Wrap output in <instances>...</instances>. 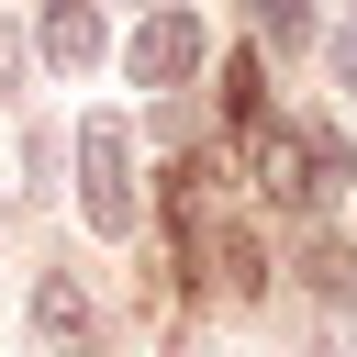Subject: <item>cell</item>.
Returning <instances> with one entry per match:
<instances>
[{
    "label": "cell",
    "mask_w": 357,
    "mask_h": 357,
    "mask_svg": "<svg viewBox=\"0 0 357 357\" xmlns=\"http://www.w3.org/2000/svg\"><path fill=\"white\" fill-rule=\"evenodd\" d=\"M335 178H346V145H335V134H290V123L257 134V190H268L279 212H312Z\"/></svg>",
    "instance_id": "1"
},
{
    "label": "cell",
    "mask_w": 357,
    "mask_h": 357,
    "mask_svg": "<svg viewBox=\"0 0 357 357\" xmlns=\"http://www.w3.org/2000/svg\"><path fill=\"white\" fill-rule=\"evenodd\" d=\"M134 134L123 123H78V212H89V234H134Z\"/></svg>",
    "instance_id": "2"
},
{
    "label": "cell",
    "mask_w": 357,
    "mask_h": 357,
    "mask_svg": "<svg viewBox=\"0 0 357 357\" xmlns=\"http://www.w3.org/2000/svg\"><path fill=\"white\" fill-rule=\"evenodd\" d=\"M190 67H201V22H190L178 0H167V11H156V22L134 33V89H178Z\"/></svg>",
    "instance_id": "3"
},
{
    "label": "cell",
    "mask_w": 357,
    "mask_h": 357,
    "mask_svg": "<svg viewBox=\"0 0 357 357\" xmlns=\"http://www.w3.org/2000/svg\"><path fill=\"white\" fill-rule=\"evenodd\" d=\"M33 45H45V67H67V78L100 67V0H45V33H33Z\"/></svg>",
    "instance_id": "4"
},
{
    "label": "cell",
    "mask_w": 357,
    "mask_h": 357,
    "mask_svg": "<svg viewBox=\"0 0 357 357\" xmlns=\"http://www.w3.org/2000/svg\"><path fill=\"white\" fill-rule=\"evenodd\" d=\"M212 279H223V290H257V279H268V245H257L245 223H212Z\"/></svg>",
    "instance_id": "5"
},
{
    "label": "cell",
    "mask_w": 357,
    "mask_h": 357,
    "mask_svg": "<svg viewBox=\"0 0 357 357\" xmlns=\"http://www.w3.org/2000/svg\"><path fill=\"white\" fill-rule=\"evenodd\" d=\"M33 324H45V335H78V324H89V290H78L67 268H56V279L33 290Z\"/></svg>",
    "instance_id": "6"
},
{
    "label": "cell",
    "mask_w": 357,
    "mask_h": 357,
    "mask_svg": "<svg viewBox=\"0 0 357 357\" xmlns=\"http://www.w3.org/2000/svg\"><path fill=\"white\" fill-rule=\"evenodd\" d=\"M245 33L257 45H301L312 33V0H245Z\"/></svg>",
    "instance_id": "7"
},
{
    "label": "cell",
    "mask_w": 357,
    "mask_h": 357,
    "mask_svg": "<svg viewBox=\"0 0 357 357\" xmlns=\"http://www.w3.org/2000/svg\"><path fill=\"white\" fill-rule=\"evenodd\" d=\"M223 112L257 134V56H234V67H223Z\"/></svg>",
    "instance_id": "8"
},
{
    "label": "cell",
    "mask_w": 357,
    "mask_h": 357,
    "mask_svg": "<svg viewBox=\"0 0 357 357\" xmlns=\"http://www.w3.org/2000/svg\"><path fill=\"white\" fill-rule=\"evenodd\" d=\"M346 279H357V257H346V245L324 234V245H312V290H346Z\"/></svg>",
    "instance_id": "9"
},
{
    "label": "cell",
    "mask_w": 357,
    "mask_h": 357,
    "mask_svg": "<svg viewBox=\"0 0 357 357\" xmlns=\"http://www.w3.org/2000/svg\"><path fill=\"white\" fill-rule=\"evenodd\" d=\"M335 78H346V89H357V22H346V33H335Z\"/></svg>",
    "instance_id": "10"
},
{
    "label": "cell",
    "mask_w": 357,
    "mask_h": 357,
    "mask_svg": "<svg viewBox=\"0 0 357 357\" xmlns=\"http://www.w3.org/2000/svg\"><path fill=\"white\" fill-rule=\"evenodd\" d=\"M11 78H22V33H0V89H11Z\"/></svg>",
    "instance_id": "11"
}]
</instances>
